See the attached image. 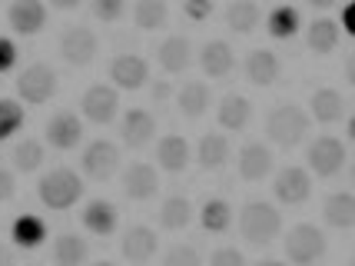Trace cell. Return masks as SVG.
Wrapping results in <instances>:
<instances>
[{
  "label": "cell",
  "mask_w": 355,
  "mask_h": 266,
  "mask_svg": "<svg viewBox=\"0 0 355 266\" xmlns=\"http://www.w3.org/2000/svg\"><path fill=\"white\" fill-rule=\"evenodd\" d=\"M17 57H20V50L10 37H0V74H10L17 67Z\"/></svg>",
  "instance_id": "obj_41"
},
{
  "label": "cell",
  "mask_w": 355,
  "mask_h": 266,
  "mask_svg": "<svg viewBox=\"0 0 355 266\" xmlns=\"http://www.w3.org/2000/svg\"><path fill=\"white\" fill-rule=\"evenodd\" d=\"M10 263H14V250L0 243V266H10Z\"/></svg>",
  "instance_id": "obj_48"
},
{
  "label": "cell",
  "mask_w": 355,
  "mask_h": 266,
  "mask_svg": "<svg viewBox=\"0 0 355 266\" xmlns=\"http://www.w3.org/2000/svg\"><path fill=\"white\" fill-rule=\"evenodd\" d=\"M10 240H14V247H20V250H40L46 240V223L40 217H33V213H24V217L14 219Z\"/></svg>",
  "instance_id": "obj_26"
},
{
  "label": "cell",
  "mask_w": 355,
  "mask_h": 266,
  "mask_svg": "<svg viewBox=\"0 0 355 266\" xmlns=\"http://www.w3.org/2000/svg\"><path fill=\"white\" fill-rule=\"evenodd\" d=\"M200 223L206 233H226L232 226V206L226 200H206L200 210Z\"/></svg>",
  "instance_id": "obj_35"
},
{
  "label": "cell",
  "mask_w": 355,
  "mask_h": 266,
  "mask_svg": "<svg viewBox=\"0 0 355 266\" xmlns=\"http://www.w3.org/2000/svg\"><path fill=\"white\" fill-rule=\"evenodd\" d=\"M83 0H50V7H57V10H77Z\"/></svg>",
  "instance_id": "obj_46"
},
{
  "label": "cell",
  "mask_w": 355,
  "mask_h": 266,
  "mask_svg": "<svg viewBox=\"0 0 355 266\" xmlns=\"http://www.w3.org/2000/svg\"><path fill=\"white\" fill-rule=\"evenodd\" d=\"M325 233L315 226V223H295L293 230L286 233L282 240V253H286V260L295 266H309L315 260H322L325 256Z\"/></svg>",
  "instance_id": "obj_4"
},
{
  "label": "cell",
  "mask_w": 355,
  "mask_h": 266,
  "mask_svg": "<svg viewBox=\"0 0 355 266\" xmlns=\"http://www.w3.org/2000/svg\"><path fill=\"white\" fill-rule=\"evenodd\" d=\"M216 120H219V126H223V130H230V133L246 130L249 120H252V103H249V97H243V94H226L223 100H219Z\"/></svg>",
  "instance_id": "obj_21"
},
{
  "label": "cell",
  "mask_w": 355,
  "mask_h": 266,
  "mask_svg": "<svg viewBox=\"0 0 355 266\" xmlns=\"http://www.w3.org/2000/svg\"><path fill=\"white\" fill-rule=\"evenodd\" d=\"M352 266H355V253H352Z\"/></svg>",
  "instance_id": "obj_52"
},
{
  "label": "cell",
  "mask_w": 355,
  "mask_h": 266,
  "mask_svg": "<svg viewBox=\"0 0 355 266\" xmlns=\"http://www.w3.org/2000/svg\"><path fill=\"white\" fill-rule=\"evenodd\" d=\"M116 223H120V213L110 200H90L83 206V226L90 230L93 236H110L116 233Z\"/></svg>",
  "instance_id": "obj_24"
},
{
  "label": "cell",
  "mask_w": 355,
  "mask_h": 266,
  "mask_svg": "<svg viewBox=\"0 0 355 266\" xmlns=\"http://www.w3.org/2000/svg\"><path fill=\"white\" fill-rule=\"evenodd\" d=\"M37 197H40V203H44L46 210H70V206H77V200L83 197V180H80L73 170L57 167V170H50L40 176Z\"/></svg>",
  "instance_id": "obj_3"
},
{
  "label": "cell",
  "mask_w": 355,
  "mask_h": 266,
  "mask_svg": "<svg viewBox=\"0 0 355 266\" xmlns=\"http://www.w3.org/2000/svg\"><path fill=\"white\" fill-rule=\"evenodd\" d=\"M213 0H186L183 3V14L189 17V20H196V24H202V20H209L213 17Z\"/></svg>",
  "instance_id": "obj_40"
},
{
  "label": "cell",
  "mask_w": 355,
  "mask_h": 266,
  "mask_svg": "<svg viewBox=\"0 0 355 266\" xmlns=\"http://www.w3.org/2000/svg\"><path fill=\"white\" fill-rule=\"evenodd\" d=\"M80 110H83V120H90L96 126H107L116 120L120 113V94L116 87H107V83H93L90 90L80 100Z\"/></svg>",
  "instance_id": "obj_6"
},
{
  "label": "cell",
  "mask_w": 355,
  "mask_h": 266,
  "mask_svg": "<svg viewBox=\"0 0 355 266\" xmlns=\"http://www.w3.org/2000/svg\"><path fill=\"white\" fill-rule=\"evenodd\" d=\"M14 170L17 173H33V170H40L44 167V143H37V140H24V143H17L14 147Z\"/></svg>",
  "instance_id": "obj_36"
},
{
  "label": "cell",
  "mask_w": 355,
  "mask_h": 266,
  "mask_svg": "<svg viewBox=\"0 0 355 266\" xmlns=\"http://www.w3.org/2000/svg\"><path fill=\"white\" fill-rule=\"evenodd\" d=\"M7 24L20 37H37L46 27V3L44 0H14L7 7Z\"/></svg>",
  "instance_id": "obj_11"
},
{
  "label": "cell",
  "mask_w": 355,
  "mask_h": 266,
  "mask_svg": "<svg viewBox=\"0 0 355 266\" xmlns=\"http://www.w3.org/2000/svg\"><path fill=\"white\" fill-rule=\"evenodd\" d=\"M110 80L116 90H139L150 80V63L137 53H116L110 60Z\"/></svg>",
  "instance_id": "obj_13"
},
{
  "label": "cell",
  "mask_w": 355,
  "mask_h": 266,
  "mask_svg": "<svg viewBox=\"0 0 355 266\" xmlns=\"http://www.w3.org/2000/svg\"><path fill=\"white\" fill-rule=\"evenodd\" d=\"M322 217L329 226L336 230H352L355 226V193L339 190V193H329L322 203Z\"/></svg>",
  "instance_id": "obj_22"
},
{
  "label": "cell",
  "mask_w": 355,
  "mask_h": 266,
  "mask_svg": "<svg viewBox=\"0 0 355 266\" xmlns=\"http://www.w3.org/2000/svg\"><path fill=\"white\" fill-rule=\"evenodd\" d=\"M189 160H193L189 143H186V137H180V133H166L163 140L156 143V167H159V170L183 173L186 167H189Z\"/></svg>",
  "instance_id": "obj_20"
},
{
  "label": "cell",
  "mask_w": 355,
  "mask_h": 266,
  "mask_svg": "<svg viewBox=\"0 0 355 266\" xmlns=\"http://www.w3.org/2000/svg\"><path fill=\"white\" fill-rule=\"evenodd\" d=\"M170 20V7L166 0H137L133 3V24L139 31H159Z\"/></svg>",
  "instance_id": "obj_33"
},
{
  "label": "cell",
  "mask_w": 355,
  "mask_h": 266,
  "mask_svg": "<svg viewBox=\"0 0 355 266\" xmlns=\"http://www.w3.org/2000/svg\"><path fill=\"white\" fill-rule=\"evenodd\" d=\"M200 67L209 80H223L236 70V53H232V47L226 40H209L200 50Z\"/></svg>",
  "instance_id": "obj_19"
},
{
  "label": "cell",
  "mask_w": 355,
  "mask_h": 266,
  "mask_svg": "<svg viewBox=\"0 0 355 266\" xmlns=\"http://www.w3.org/2000/svg\"><path fill=\"white\" fill-rule=\"evenodd\" d=\"M120 187H123L126 200L146 203V200H153L156 193H159V173H156L153 163H130L123 170Z\"/></svg>",
  "instance_id": "obj_12"
},
{
  "label": "cell",
  "mask_w": 355,
  "mask_h": 266,
  "mask_svg": "<svg viewBox=\"0 0 355 266\" xmlns=\"http://www.w3.org/2000/svg\"><path fill=\"white\" fill-rule=\"evenodd\" d=\"M345 80L355 87V53H349V60H345Z\"/></svg>",
  "instance_id": "obj_47"
},
{
  "label": "cell",
  "mask_w": 355,
  "mask_h": 266,
  "mask_svg": "<svg viewBox=\"0 0 355 266\" xmlns=\"http://www.w3.org/2000/svg\"><path fill=\"white\" fill-rule=\"evenodd\" d=\"M50 256H53V263H60V266H80L90 260V247L77 233H63V236H57Z\"/></svg>",
  "instance_id": "obj_32"
},
{
  "label": "cell",
  "mask_w": 355,
  "mask_h": 266,
  "mask_svg": "<svg viewBox=\"0 0 355 266\" xmlns=\"http://www.w3.org/2000/svg\"><path fill=\"white\" fill-rule=\"evenodd\" d=\"M150 97H153V103H166V100L173 97L170 80H156L153 87H150Z\"/></svg>",
  "instance_id": "obj_44"
},
{
  "label": "cell",
  "mask_w": 355,
  "mask_h": 266,
  "mask_svg": "<svg viewBox=\"0 0 355 266\" xmlns=\"http://www.w3.org/2000/svg\"><path fill=\"white\" fill-rule=\"evenodd\" d=\"M342 110H345V103H342V94L339 90H332V87H322V90H315V94L309 97V113L312 120H319V124H339L342 120Z\"/></svg>",
  "instance_id": "obj_28"
},
{
  "label": "cell",
  "mask_w": 355,
  "mask_h": 266,
  "mask_svg": "<svg viewBox=\"0 0 355 266\" xmlns=\"http://www.w3.org/2000/svg\"><path fill=\"white\" fill-rule=\"evenodd\" d=\"M259 3L256 0H232L226 7V27L232 33H252L259 27Z\"/></svg>",
  "instance_id": "obj_31"
},
{
  "label": "cell",
  "mask_w": 355,
  "mask_h": 266,
  "mask_svg": "<svg viewBox=\"0 0 355 266\" xmlns=\"http://www.w3.org/2000/svg\"><path fill=\"white\" fill-rule=\"evenodd\" d=\"M279 203L286 206H299L312 197V173L306 167H286L276 173V183H272Z\"/></svg>",
  "instance_id": "obj_10"
},
{
  "label": "cell",
  "mask_w": 355,
  "mask_h": 266,
  "mask_svg": "<svg viewBox=\"0 0 355 266\" xmlns=\"http://www.w3.org/2000/svg\"><path fill=\"white\" fill-rule=\"evenodd\" d=\"M236 167H239V176L246 180V183H259L266 180L272 167H276V157H272V150L266 147V143H246L239 153H236Z\"/></svg>",
  "instance_id": "obj_15"
},
{
  "label": "cell",
  "mask_w": 355,
  "mask_h": 266,
  "mask_svg": "<svg viewBox=\"0 0 355 266\" xmlns=\"http://www.w3.org/2000/svg\"><path fill=\"white\" fill-rule=\"evenodd\" d=\"M156 60H159V67L166 74H183L193 63V44L186 37H166L159 44V50H156Z\"/></svg>",
  "instance_id": "obj_23"
},
{
  "label": "cell",
  "mask_w": 355,
  "mask_h": 266,
  "mask_svg": "<svg viewBox=\"0 0 355 266\" xmlns=\"http://www.w3.org/2000/svg\"><path fill=\"white\" fill-rule=\"evenodd\" d=\"M299 27H302V17H299V10L289 7V3L272 7L269 17H266V31H269L272 40H293L295 33H299Z\"/></svg>",
  "instance_id": "obj_29"
},
{
  "label": "cell",
  "mask_w": 355,
  "mask_h": 266,
  "mask_svg": "<svg viewBox=\"0 0 355 266\" xmlns=\"http://www.w3.org/2000/svg\"><path fill=\"white\" fill-rule=\"evenodd\" d=\"M96 50H100V40L90 27H67L60 33V57L70 67H90L96 60Z\"/></svg>",
  "instance_id": "obj_7"
},
{
  "label": "cell",
  "mask_w": 355,
  "mask_h": 266,
  "mask_svg": "<svg viewBox=\"0 0 355 266\" xmlns=\"http://www.w3.org/2000/svg\"><path fill=\"white\" fill-rule=\"evenodd\" d=\"M193 223V203L186 197H166L163 206H159V226L163 230H186Z\"/></svg>",
  "instance_id": "obj_34"
},
{
  "label": "cell",
  "mask_w": 355,
  "mask_h": 266,
  "mask_svg": "<svg viewBox=\"0 0 355 266\" xmlns=\"http://www.w3.org/2000/svg\"><path fill=\"white\" fill-rule=\"evenodd\" d=\"M44 137L53 150H73L83 140V120H80L77 113H70V110H60V113H53L46 120Z\"/></svg>",
  "instance_id": "obj_14"
},
{
  "label": "cell",
  "mask_w": 355,
  "mask_h": 266,
  "mask_svg": "<svg viewBox=\"0 0 355 266\" xmlns=\"http://www.w3.org/2000/svg\"><path fill=\"white\" fill-rule=\"evenodd\" d=\"M209 87L202 83V80H189V83H183V90L176 94V107H180V113L183 117H189V120H196V117H202L206 110H209Z\"/></svg>",
  "instance_id": "obj_30"
},
{
  "label": "cell",
  "mask_w": 355,
  "mask_h": 266,
  "mask_svg": "<svg viewBox=\"0 0 355 266\" xmlns=\"http://www.w3.org/2000/svg\"><path fill=\"white\" fill-rule=\"evenodd\" d=\"M80 167L83 173L96 180V183H107L110 176L116 173L120 167V147L110 140H93L87 150H83V157H80Z\"/></svg>",
  "instance_id": "obj_9"
},
{
  "label": "cell",
  "mask_w": 355,
  "mask_h": 266,
  "mask_svg": "<svg viewBox=\"0 0 355 266\" xmlns=\"http://www.w3.org/2000/svg\"><path fill=\"white\" fill-rule=\"evenodd\" d=\"M90 10L103 24H116L126 14V0H90Z\"/></svg>",
  "instance_id": "obj_38"
},
{
  "label": "cell",
  "mask_w": 355,
  "mask_h": 266,
  "mask_svg": "<svg viewBox=\"0 0 355 266\" xmlns=\"http://www.w3.org/2000/svg\"><path fill=\"white\" fill-rule=\"evenodd\" d=\"M345 130H349V140L355 143V113H352V117H349V126H345Z\"/></svg>",
  "instance_id": "obj_50"
},
{
  "label": "cell",
  "mask_w": 355,
  "mask_h": 266,
  "mask_svg": "<svg viewBox=\"0 0 355 266\" xmlns=\"http://www.w3.org/2000/svg\"><path fill=\"white\" fill-rule=\"evenodd\" d=\"M156 247H159V240H156L153 230L143 226V223H137V226H130V230L123 233L120 256L130 260V263H150V260L156 256Z\"/></svg>",
  "instance_id": "obj_17"
},
{
  "label": "cell",
  "mask_w": 355,
  "mask_h": 266,
  "mask_svg": "<svg viewBox=\"0 0 355 266\" xmlns=\"http://www.w3.org/2000/svg\"><path fill=\"white\" fill-rule=\"evenodd\" d=\"M230 153H232V147L223 133H206V137H200V143H196V163H200L202 170L226 167Z\"/></svg>",
  "instance_id": "obj_27"
},
{
  "label": "cell",
  "mask_w": 355,
  "mask_h": 266,
  "mask_svg": "<svg viewBox=\"0 0 355 266\" xmlns=\"http://www.w3.org/2000/svg\"><path fill=\"white\" fill-rule=\"evenodd\" d=\"M209 263L213 266H243L246 263V256L236 250V247H223V250H216L213 256H209Z\"/></svg>",
  "instance_id": "obj_42"
},
{
  "label": "cell",
  "mask_w": 355,
  "mask_h": 266,
  "mask_svg": "<svg viewBox=\"0 0 355 266\" xmlns=\"http://www.w3.org/2000/svg\"><path fill=\"white\" fill-rule=\"evenodd\" d=\"M309 124H312V113H306L302 107H295V103H276V107L269 110V117H266V137L282 147V150H293L299 143L306 140V133H309Z\"/></svg>",
  "instance_id": "obj_1"
},
{
  "label": "cell",
  "mask_w": 355,
  "mask_h": 266,
  "mask_svg": "<svg viewBox=\"0 0 355 266\" xmlns=\"http://www.w3.org/2000/svg\"><path fill=\"white\" fill-rule=\"evenodd\" d=\"M14 193H17V176L10 170H3V167H0V203L14 200Z\"/></svg>",
  "instance_id": "obj_43"
},
{
  "label": "cell",
  "mask_w": 355,
  "mask_h": 266,
  "mask_svg": "<svg viewBox=\"0 0 355 266\" xmlns=\"http://www.w3.org/2000/svg\"><path fill=\"white\" fill-rule=\"evenodd\" d=\"M120 137H123V143L130 150H143L156 137V117L143 107L126 110L123 124H120Z\"/></svg>",
  "instance_id": "obj_16"
},
{
  "label": "cell",
  "mask_w": 355,
  "mask_h": 266,
  "mask_svg": "<svg viewBox=\"0 0 355 266\" xmlns=\"http://www.w3.org/2000/svg\"><path fill=\"white\" fill-rule=\"evenodd\" d=\"M342 31L355 37V0L352 3H345V10H342Z\"/></svg>",
  "instance_id": "obj_45"
},
{
  "label": "cell",
  "mask_w": 355,
  "mask_h": 266,
  "mask_svg": "<svg viewBox=\"0 0 355 266\" xmlns=\"http://www.w3.org/2000/svg\"><path fill=\"white\" fill-rule=\"evenodd\" d=\"M306 3H309V7H315V10H329L336 0H306Z\"/></svg>",
  "instance_id": "obj_49"
},
{
  "label": "cell",
  "mask_w": 355,
  "mask_h": 266,
  "mask_svg": "<svg viewBox=\"0 0 355 266\" xmlns=\"http://www.w3.org/2000/svg\"><path fill=\"white\" fill-rule=\"evenodd\" d=\"M24 120H27L24 107L17 100H10V97H0V143L10 140L17 130L24 126Z\"/></svg>",
  "instance_id": "obj_37"
},
{
  "label": "cell",
  "mask_w": 355,
  "mask_h": 266,
  "mask_svg": "<svg viewBox=\"0 0 355 266\" xmlns=\"http://www.w3.org/2000/svg\"><path fill=\"white\" fill-rule=\"evenodd\" d=\"M53 94H57V70L46 67V63H31V67H24V74L17 77V97H20L24 103L40 107L46 100H53Z\"/></svg>",
  "instance_id": "obj_5"
},
{
  "label": "cell",
  "mask_w": 355,
  "mask_h": 266,
  "mask_svg": "<svg viewBox=\"0 0 355 266\" xmlns=\"http://www.w3.org/2000/svg\"><path fill=\"white\" fill-rule=\"evenodd\" d=\"M163 263L166 266H200L202 263V256H200V250H193V247H173L166 256H163Z\"/></svg>",
  "instance_id": "obj_39"
},
{
  "label": "cell",
  "mask_w": 355,
  "mask_h": 266,
  "mask_svg": "<svg viewBox=\"0 0 355 266\" xmlns=\"http://www.w3.org/2000/svg\"><path fill=\"white\" fill-rule=\"evenodd\" d=\"M243 70H246V80L252 87H272L279 80V70H282V63L272 50H249L246 53V63H243Z\"/></svg>",
  "instance_id": "obj_18"
},
{
  "label": "cell",
  "mask_w": 355,
  "mask_h": 266,
  "mask_svg": "<svg viewBox=\"0 0 355 266\" xmlns=\"http://www.w3.org/2000/svg\"><path fill=\"white\" fill-rule=\"evenodd\" d=\"M306 160H309V170L315 173V176H322V180H329V176H336V173L345 167V143L339 140V137H319V140L309 147V153H306Z\"/></svg>",
  "instance_id": "obj_8"
},
{
  "label": "cell",
  "mask_w": 355,
  "mask_h": 266,
  "mask_svg": "<svg viewBox=\"0 0 355 266\" xmlns=\"http://www.w3.org/2000/svg\"><path fill=\"white\" fill-rule=\"evenodd\" d=\"M349 180H352V187H355V163L349 167Z\"/></svg>",
  "instance_id": "obj_51"
},
{
  "label": "cell",
  "mask_w": 355,
  "mask_h": 266,
  "mask_svg": "<svg viewBox=\"0 0 355 266\" xmlns=\"http://www.w3.org/2000/svg\"><path fill=\"white\" fill-rule=\"evenodd\" d=\"M239 233L252 247H269L282 233V213L266 200H249L239 213Z\"/></svg>",
  "instance_id": "obj_2"
},
{
  "label": "cell",
  "mask_w": 355,
  "mask_h": 266,
  "mask_svg": "<svg viewBox=\"0 0 355 266\" xmlns=\"http://www.w3.org/2000/svg\"><path fill=\"white\" fill-rule=\"evenodd\" d=\"M342 24H336L332 17H319V20H312L309 24V33H306V44H309V50L315 53V57H329L332 50L339 47V31Z\"/></svg>",
  "instance_id": "obj_25"
}]
</instances>
